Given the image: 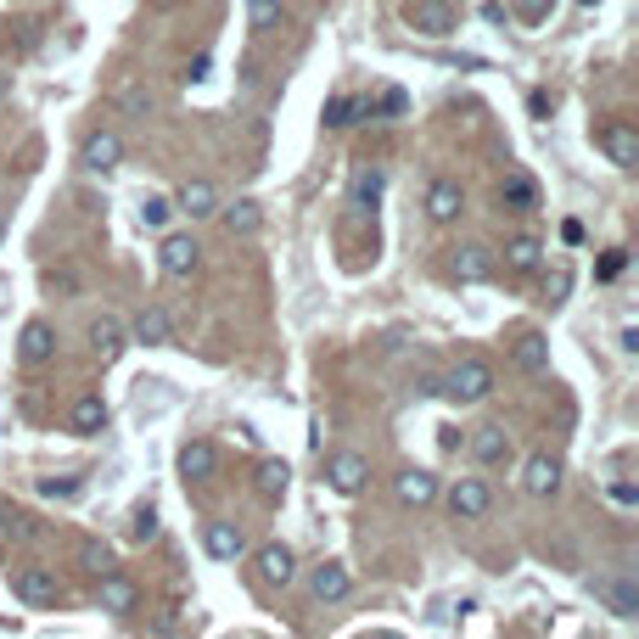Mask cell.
<instances>
[{"label": "cell", "instance_id": "6da1fadb", "mask_svg": "<svg viewBox=\"0 0 639 639\" xmlns=\"http://www.w3.org/2000/svg\"><path fill=\"white\" fill-rule=\"evenodd\" d=\"M404 23H410L415 34H426V40H449V34L460 29V12L449 0H410V6H404Z\"/></svg>", "mask_w": 639, "mask_h": 639}, {"label": "cell", "instance_id": "7a4b0ae2", "mask_svg": "<svg viewBox=\"0 0 639 639\" xmlns=\"http://www.w3.org/2000/svg\"><path fill=\"white\" fill-rule=\"evenodd\" d=\"M443 393L460 398V404H483V398L494 393V370H488L483 359H460V365L443 376Z\"/></svg>", "mask_w": 639, "mask_h": 639}, {"label": "cell", "instance_id": "3957f363", "mask_svg": "<svg viewBox=\"0 0 639 639\" xmlns=\"http://www.w3.org/2000/svg\"><path fill=\"white\" fill-rule=\"evenodd\" d=\"M12 595L29 600V606H57L62 600V583L51 567H40V561H29V567H12Z\"/></svg>", "mask_w": 639, "mask_h": 639}, {"label": "cell", "instance_id": "277c9868", "mask_svg": "<svg viewBox=\"0 0 639 639\" xmlns=\"http://www.w3.org/2000/svg\"><path fill=\"white\" fill-rule=\"evenodd\" d=\"M157 264H163V275H169V281H191V275L202 270V247L191 242V236H180V230H174V236H163V247H157Z\"/></svg>", "mask_w": 639, "mask_h": 639}, {"label": "cell", "instance_id": "5b68a950", "mask_svg": "<svg viewBox=\"0 0 639 639\" xmlns=\"http://www.w3.org/2000/svg\"><path fill=\"white\" fill-rule=\"evenodd\" d=\"M600 152L617 163V169H639V129L628 124V118H611V124H600Z\"/></svg>", "mask_w": 639, "mask_h": 639}, {"label": "cell", "instance_id": "8992f818", "mask_svg": "<svg viewBox=\"0 0 639 639\" xmlns=\"http://www.w3.org/2000/svg\"><path fill=\"white\" fill-rule=\"evenodd\" d=\"M96 600H101V611H113V617H129V611L141 606V589H135V578H129V572L107 567V572L96 578Z\"/></svg>", "mask_w": 639, "mask_h": 639}, {"label": "cell", "instance_id": "52a82bcc", "mask_svg": "<svg viewBox=\"0 0 639 639\" xmlns=\"http://www.w3.org/2000/svg\"><path fill=\"white\" fill-rule=\"evenodd\" d=\"M79 163L90 174H113L124 163V141H118V129H90L85 146H79Z\"/></svg>", "mask_w": 639, "mask_h": 639}, {"label": "cell", "instance_id": "ba28073f", "mask_svg": "<svg viewBox=\"0 0 639 639\" xmlns=\"http://www.w3.org/2000/svg\"><path fill=\"white\" fill-rule=\"evenodd\" d=\"M85 342H90V354H96L101 365H113V359L129 348V331H124V320H118V314H96V320H90V331H85Z\"/></svg>", "mask_w": 639, "mask_h": 639}, {"label": "cell", "instance_id": "9c48e42d", "mask_svg": "<svg viewBox=\"0 0 639 639\" xmlns=\"http://www.w3.org/2000/svg\"><path fill=\"white\" fill-rule=\"evenodd\" d=\"M449 511H455V522H477V516L494 511V494H488L483 477H460V483L449 488Z\"/></svg>", "mask_w": 639, "mask_h": 639}, {"label": "cell", "instance_id": "30bf717a", "mask_svg": "<svg viewBox=\"0 0 639 639\" xmlns=\"http://www.w3.org/2000/svg\"><path fill=\"white\" fill-rule=\"evenodd\" d=\"M449 270H455V281L477 286V281H494L499 258H494V247H483V242H466V247H455V258H449Z\"/></svg>", "mask_w": 639, "mask_h": 639}, {"label": "cell", "instance_id": "8fae6325", "mask_svg": "<svg viewBox=\"0 0 639 639\" xmlns=\"http://www.w3.org/2000/svg\"><path fill=\"white\" fill-rule=\"evenodd\" d=\"M326 483L337 488V494H359V488L370 483V460L354 455V449H342V455L326 460Z\"/></svg>", "mask_w": 639, "mask_h": 639}, {"label": "cell", "instance_id": "7c38bea8", "mask_svg": "<svg viewBox=\"0 0 639 639\" xmlns=\"http://www.w3.org/2000/svg\"><path fill=\"white\" fill-rule=\"evenodd\" d=\"M589 589L606 600L611 617H623V623H634V617H639V583L634 578H595Z\"/></svg>", "mask_w": 639, "mask_h": 639}, {"label": "cell", "instance_id": "4fadbf2b", "mask_svg": "<svg viewBox=\"0 0 639 639\" xmlns=\"http://www.w3.org/2000/svg\"><path fill=\"white\" fill-rule=\"evenodd\" d=\"M309 589H314V600H320V606H337V600L354 595V572L342 567V561H320V567H314V578H309Z\"/></svg>", "mask_w": 639, "mask_h": 639}, {"label": "cell", "instance_id": "5bb4252c", "mask_svg": "<svg viewBox=\"0 0 639 639\" xmlns=\"http://www.w3.org/2000/svg\"><path fill=\"white\" fill-rule=\"evenodd\" d=\"M202 550H208L213 561H242V555H247L242 522H208V527H202Z\"/></svg>", "mask_w": 639, "mask_h": 639}, {"label": "cell", "instance_id": "9a60e30c", "mask_svg": "<svg viewBox=\"0 0 639 639\" xmlns=\"http://www.w3.org/2000/svg\"><path fill=\"white\" fill-rule=\"evenodd\" d=\"M460 213H466V191H460L455 180L426 185V219H432V225H455Z\"/></svg>", "mask_w": 639, "mask_h": 639}, {"label": "cell", "instance_id": "2e32d148", "mask_svg": "<svg viewBox=\"0 0 639 639\" xmlns=\"http://www.w3.org/2000/svg\"><path fill=\"white\" fill-rule=\"evenodd\" d=\"M258 578L270 583V589H286V583L298 578V555L286 550V544H258Z\"/></svg>", "mask_w": 639, "mask_h": 639}, {"label": "cell", "instance_id": "e0dca14e", "mask_svg": "<svg viewBox=\"0 0 639 639\" xmlns=\"http://www.w3.org/2000/svg\"><path fill=\"white\" fill-rule=\"evenodd\" d=\"M17 359H23V365H51V359H57V331L45 326V320H29L23 337H17Z\"/></svg>", "mask_w": 639, "mask_h": 639}, {"label": "cell", "instance_id": "ac0fdd59", "mask_svg": "<svg viewBox=\"0 0 639 639\" xmlns=\"http://www.w3.org/2000/svg\"><path fill=\"white\" fill-rule=\"evenodd\" d=\"M499 208L505 213H533L539 208V185H533V174L511 169L505 180H499Z\"/></svg>", "mask_w": 639, "mask_h": 639}, {"label": "cell", "instance_id": "d6986e66", "mask_svg": "<svg viewBox=\"0 0 639 639\" xmlns=\"http://www.w3.org/2000/svg\"><path fill=\"white\" fill-rule=\"evenodd\" d=\"M135 342H146V348H169L174 342V320L163 303H146V309L135 314Z\"/></svg>", "mask_w": 639, "mask_h": 639}, {"label": "cell", "instance_id": "ffe728a7", "mask_svg": "<svg viewBox=\"0 0 639 639\" xmlns=\"http://www.w3.org/2000/svg\"><path fill=\"white\" fill-rule=\"evenodd\" d=\"M174 213H185V219H213V213H219V191H213L208 180H185L180 197H174Z\"/></svg>", "mask_w": 639, "mask_h": 639}, {"label": "cell", "instance_id": "44dd1931", "mask_svg": "<svg viewBox=\"0 0 639 639\" xmlns=\"http://www.w3.org/2000/svg\"><path fill=\"white\" fill-rule=\"evenodd\" d=\"M393 494H398V505H415V511H421V505L438 499V477L410 466V471H398V477H393Z\"/></svg>", "mask_w": 639, "mask_h": 639}, {"label": "cell", "instance_id": "7402d4cb", "mask_svg": "<svg viewBox=\"0 0 639 639\" xmlns=\"http://www.w3.org/2000/svg\"><path fill=\"white\" fill-rule=\"evenodd\" d=\"M522 488H527L533 499H550L555 488H561V460H555V455H533V460L522 466Z\"/></svg>", "mask_w": 639, "mask_h": 639}, {"label": "cell", "instance_id": "603a6c76", "mask_svg": "<svg viewBox=\"0 0 639 639\" xmlns=\"http://www.w3.org/2000/svg\"><path fill=\"white\" fill-rule=\"evenodd\" d=\"M539 264H544V242L533 236V230H522V236H511V242H505V270L533 275Z\"/></svg>", "mask_w": 639, "mask_h": 639}, {"label": "cell", "instance_id": "cb8c5ba5", "mask_svg": "<svg viewBox=\"0 0 639 639\" xmlns=\"http://www.w3.org/2000/svg\"><path fill=\"white\" fill-rule=\"evenodd\" d=\"M511 359H516V370H527V376L550 370V337H539V331H522V337L511 342Z\"/></svg>", "mask_w": 639, "mask_h": 639}, {"label": "cell", "instance_id": "d4e9b609", "mask_svg": "<svg viewBox=\"0 0 639 639\" xmlns=\"http://www.w3.org/2000/svg\"><path fill=\"white\" fill-rule=\"evenodd\" d=\"M213 471H219V455H213V443L191 438V443L180 449V477H185V483H208Z\"/></svg>", "mask_w": 639, "mask_h": 639}, {"label": "cell", "instance_id": "484cf974", "mask_svg": "<svg viewBox=\"0 0 639 639\" xmlns=\"http://www.w3.org/2000/svg\"><path fill=\"white\" fill-rule=\"evenodd\" d=\"M225 230L230 236H258V230H264V208H258L253 197H236V202H225Z\"/></svg>", "mask_w": 639, "mask_h": 639}, {"label": "cell", "instance_id": "4316f807", "mask_svg": "<svg viewBox=\"0 0 639 639\" xmlns=\"http://www.w3.org/2000/svg\"><path fill=\"white\" fill-rule=\"evenodd\" d=\"M286 483H292V466H286V460H258V471H253V488H258V499H281L286 494Z\"/></svg>", "mask_w": 639, "mask_h": 639}, {"label": "cell", "instance_id": "83f0119b", "mask_svg": "<svg viewBox=\"0 0 639 639\" xmlns=\"http://www.w3.org/2000/svg\"><path fill=\"white\" fill-rule=\"evenodd\" d=\"M73 432L79 438H96V432H107V398L101 393H85L79 404H73Z\"/></svg>", "mask_w": 639, "mask_h": 639}, {"label": "cell", "instance_id": "f1b7e54d", "mask_svg": "<svg viewBox=\"0 0 639 639\" xmlns=\"http://www.w3.org/2000/svg\"><path fill=\"white\" fill-rule=\"evenodd\" d=\"M471 455L483 460V466H505V460H511V438H505V426H483L477 443H471Z\"/></svg>", "mask_w": 639, "mask_h": 639}, {"label": "cell", "instance_id": "f546056e", "mask_svg": "<svg viewBox=\"0 0 639 639\" xmlns=\"http://www.w3.org/2000/svg\"><path fill=\"white\" fill-rule=\"evenodd\" d=\"M286 23V0H247V29L253 34H275Z\"/></svg>", "mask_w": 639, "mask_h": 639}, {"label": "cell", "instance_id": "4dcf8cb0", "mask_svg": "<svg viewBox=\"0 0 639 639\" xmlns=\"http://www.w3.org/2000/svg\"><path fill=\"white\" fill-rule=\"evenodd\" d=\"M113 101H118V113H124V118H135V124H146V118L157 113V96H152L146 85H124Z\"/></svg>", "mask_w": 639, "mask_h": 639}, {"label": "cell", "instance_id": "1f68e13d", "mask_svg": "<svg viewBox=\"0 0 639 639\" xmlns=\"http://www.w3.org/2000/svg\"><path fill=\"white\" fill-rule=\"evenodd\" d=\"M382 191H387V174L382 169H359L354 174V208H376V202H382Z\"/></svg>", "mask_w": 639, "mask_h": 639}, {"label": "cell", "instance_id": "d6a6232c", "mask_svg": "<svg viewBox=\"0 0 639 639\" xmlns=\"http://www.w3.org/2000/svg\"><path fill=\"white\" fill-rule=\"evenodd\" d=\"M365 118V101L359 96H331L326 101V129H348V124H359Z\"/></svg>", "mask_w": 639, "mask_h": 639}, {"label": "cell", "instance_id": "836d02e7", "mask_svg": "<svg viewBox=\"0 0 639 639\" xmlns=\"http://www.w3.org/2000/svg\"><path fill=\"white\" fill-rule=\"evenodd\" d=\"M79 567H85L90 578H101V572H107V567H118L113 544H101V539H85V544H79Z\"/></svg>", "mask_w": 639, "mask_h": 639}, {"label": "cell", "instance_id": "e575fe53", "mask_svg": "<svg viewBox=\"0 0 639 639\" xmlns=\"http://www.w3.org/2000/svg\"><path fill=\"white\" fill-rule=\"evenodd\" d=\"M365 113L370 118H404V113H410V96H404L398 85H387L376 101H365Z\"/></svg>", "mask_w": 639, "mask_h": 639}, {"label": "cell", "instance_id": "d590c367", "mask_svg": "<svg viewBox=\"0 0 639 639\" xmlns=\"http://www.w3.org/2000/svg\"><path fill=\"white\" fill-rule=\"evenodd\" d=\"M157 533H163V522H157V511H152V505H141V511L129 516V539H135V544H152Z\"/></svg>", "mask_w": 639, "mask_h": 639}, {"label": "cell", "instance_id": "8d00e7d4", "mask_svg": "<svg viewBox=\"0 0 639 639\" xmlns=\"http://www.w3.org/2000/svg\"><path fill=\"white\" fill-rule=\"evenodd\" d=\"M567 292H572V270H567V264L544 270V303H567Z\"/></svg>", "mask_w": 639, "mask_h": 639}, {"label": "cell", "instance_id": "74e56055", "mask_svg": "<svg viewBox=\"0 0 639 639\" xmlns=\"http://www.w3.org/2000/svg\"><path fill=\"white\" fill-rule=\"evenodd\" d=\"M169 219H174V202H169V197H146V202H141V225H146V230H163Z\"/></svg>", "mask_w": 639, "mask_h": 639}, {"label": "cell", "instance_id": "f35d334b", "mask_svg": "<svg viewBox=\"0 0 639 639\" xmlns=\"http://www.w3.org/2000/svg\"><path fill=\"white\" fill-rule=\"evenodd\" d=\"M85 488V477H40V494L45 499H73Z\"/></svg>", "mask_w": 639, "mask_h": 639}, {"label": "cell", "instance_id": "ab89813d", "mask_svg": "<svg viewBox=\"0 0 639 639\" xmlns=\"http://www.w3.org/2000/svg\"><path fill=\"white\" fill-rule=\"evenodd\" d=\"M516 6V17H522V23H544V17L555 12V0H511Z\"/></svg>", "mask_w": 639, "mask_h": 639}, {"label": "cell", "instance_id": "60d3db41", "mask_svg": "<svg viewBox=\"0 0 639 639\" xmlns=\"http://www.w3.org/2000/svg\"><path fill=\"white\" fill-rule=\"evenodd\" d=\"M623 270H628V247H611V253L600 258V281H617Z\"/></svg>", "mask_w": 639, "mask_h": 639}, {"label": "cell", "instance_id": "b9f144b4", "mask_svg": "<svg viewBox=\"0 0 639 639\" xmlns=\"http://www.w3.org/2000/svg\"><path fill=\"white\" fill-rule=\"evenodd\" d=\"M606 494L617 499V505H639V488H634V483H611Z\"/></svg>", "mask_w": 639, "mask_h": 639}, {"label": "cell", "instance_id": "7bdbcfd3", "mask_svg": "<svg viewBox=\"0 0 639 639\" xmlns=\"http://www.w3.org/2000/svg\"><path fill=\"white\" fill-rule=\"evenodd\" d=\"M45 286H51V292H73V286H79V281H73L68 270H51V275H45Z\"/></svg>", "mask_w": 639, "mask_h": 639}, {"label": "cell", "instance_id": "ee69618b", "mask_svg": "<svg viewBox=\"0 0 639 639\" xmlns=\"http://www.w3.org/2000/svg\"><path fill=\"white\" fill-rule=\"evenodd\" d=\"M527 113H533V118H550V96H544V90H533V96H527Z\"/></svg>", "mask_w": 639, "mask_h": 639}, {"label": "cell", "instance_id": "f6af8a7d", "mask_svg": "<svg viewBox=\"0 0 639 639\" xmlns=\"http://www.w3.org/2000/svg\"><path fill=\"white\" fill-rule=\"evenodd\" d=\"M213 73V57H191V68H185V79H208Z\"/></svg>", "mask_w": 639, "mask_h": 639}, {"label": "cell", "instance_id": "bcb514c9", "mask_svg": "<svg viewBox=\"0 0 639 639\" xmlns=\"http://www.w3.org/2000/svg\"><path fill=\"white\" fill-rule=\"evenodd\" d=\"M617 342H623V354H639V326H623V337H617Z\"/></svg>", "mask_w": 639, "mask_h": 639}, {"label": "cell", "instance_id": "7dc6e473", "mask_svg": "<svg viewBox=\"0 0 639 639\" xmlns=\"http://www.w3.org/2000/svg\"><path fill=\"white\" fill-rule=\"evenodd\" d=\"M12 516H17V511L6 505V499H0V533H12Z\"/></svg>", "mask_w": 639, "mask_h": 639}, {"label": "cell", "instance_id": "c3c4849f", "mask_svg": "<svg viewBox=\"0 0 639 639\" xmlns=\"http://www.w3.org/2000/svg\"><path fill=\"white\" fill-rule=\"evenodd\" d=\"M152 12H174V6H185V0H146Z\"/></svg>", "mask_w": 639, "mask_h": 639}, {"label": "cell", "instance_id": "681fc988", "mask_svg": "<svg viewBox=\"0 0 639 639\" xmlns=\"http://www.w3.org/2000/svg\"><path fill=\"white\" fill-rule=\"evenodd\" d=\"M0 236H6V213H0Z\"/></svg>", "mask_w": 639, "mask_h": 639}, {"label": "cell", "instance_id": "f907efd6", "mask_svg": "<svg viewBox=\"0 0 639 639\" xmlns=\"http://www.w3.org/2000/svg\"><path fill=\"white\" fill-rule=\"evenodd\" d=\"M578 6H600V0H578Z\"/></svg>", "mask_w": 639, "mask_h": 639}]
</instances>
